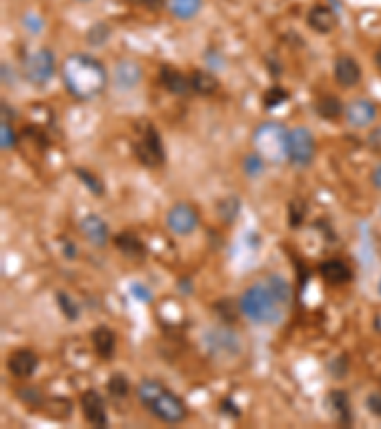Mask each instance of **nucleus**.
Returning <instances> with one entry per match:
<instances>
[{
    "label": "nucleus",
    "mask_w": 381,
    "mask_h": 429,
    "mask_svg": "<svg viewBox=\"0 0 381 429\" xmlns=\"http://www.w3.org/2000/svg\"><path fill=\"white\" fill-rule=\"evenodd\" d=\"M292 302V288L280 275H269L248 286L238 300L244 317L254 324H278Z\"/></svg>",
    "instance_id": "1"
},
{
    "label": "nucleus",
    "mask_w": 381,
    "mask_h": 429,
    "mask_svg": "<svg viewBox=\"0 0 381 429\" xmlns=\"http://www.w3.org/2000/svg\"><path fill=\"white\" fill-rule=\"evenodd\" d=\"M61 80L65 90L79 101H90L105 92L109 73L105 65L93 56L75 52L61 63Z\"/></svg>",
    "instance_id": "2"
},
{
    "label": "nucleus",
    "mask_w": 381,
    "mask_h": 429,
    "mask_svg": "<svg viewBox=\"0 0 381 429\" xmlns=\"http://www.w3.org/2000/svg\"><path fill=\"white\" fill-rule=\"evenodd\" d=\"M136 395H138L141 406L149 410L160 422L178 425L189 416V409L183 399L178 393L168 390L164 383H160L158 380H149V378L143 380L138 385Z\"/></svg>",
    "instance_id": "3"
},
{
    "label": "nucleus",
    "mask_w": 381,
    "mask_h": 429,
    "mask_svg": "<svg viewBox=\"0 0 381 429\" xmlns=\"http://www.w3.org/2000/svg\"><path fill=\"white\" fill-rule=\"evenodd\" d=\"M288 132L280 122H263L252 134L254 151L271 165H280L288 159Z\"/></svg>",
    "instance_id": "4"
},
{
    "label": "nucleus",
    "mask_w": 381,
    "mask_h": 429,
    "mask_svg": "<svg viewBox=\"0 0 381 429\" xmlns=\"http://www.w3.org/2000/svg\"><path fill=\"white\" fill-rule=\"evenodd\" d=\"M131 149L136 159L145 166V168H160L166 160L164 143L162 136L149 120H139L134 126V138H131Z\"/></svg>",
    "instance_id": "5"
},
{
    "label": "nucleus",
    "mask_w": 381,
    "mask_h": 429,
    "mask_svg": "<svg viewBox=\"0 0 381 429\" xmlns=\"http://www.w3.org/2000/svg\"><path fill=\"white\" fill-rule=\"evenodd\" d=\"M56 73V56L50 48H39L23 61V77L33 86H44Z\"/></svg>",
    "instance_id": "6"
},
{
    "label": "nucleus",
    "mask_w": 381,
    "mask_h": 429,
    "mask_svg": "<svg viewBox=\"0 0 381 429\" xmlns=\"http://www.w3.org/2000/svg\"><path fill=\"white\" fill-rule=\"evenodd\" d=\"M316 141L309 128L297 126L288 132V160L294 166H309L315 159Z\"/></svg>",
    "instance_id": "7"
},
{
    "label": "nucleus",
    "mask_w": 381,
    "mask_h": 429,
    "mask_svg": "<svg viewBox=\"0 0 381 429\" xmlns=\"http://www.w3.org/2000/svg\"><path fill=\"white\" fill-rule=\"evenodd\" d=\"M204 343L212 355L221 357V359H233V357L240 355V351H243V342L238 334L227 326H216V328L204 332Z\"/></svg>",
    "instance_id": "8"
},
{
    "label": "nucleus",
    "mask_w": 381,
    "mask_h": 429,
    "mask_svg": "<svg viewBox=\"0 0 381 429\" xmlns=\"http://www.w3.org/2000/svg\"><path fill=\"white\" fill-rule=\"evenodd\" d=\"M198 212L195 206L187 205V203H178L174 205L166 214V225L174 235L178 237H189L190 233H195L198 227Z\"/></svg>",
    "instance_id": "9"
},
{
    "label": "nucleus",
    "mask_w": 381,
    "mask_h": 429,
    "mask_svg": "<svg viewBox=\"0 0 381 429\" xmlns=\"http://www.w3.org/2000/svg\"><path fill=\"white\" fill-rule=\"evenodd\" d=\"M80 410L82 416L93 428H107L109 418H107L105 399L98 390H86L80 395Z\"/></svg>",
    "instance_id": "10"
},
{
    "label": "nucleus",
    "mask_w": 381,
    "mask_h": 429,
    "mask_svg": "<svg viewBox=\"0 0 381 429\" xmlns=\"http://www.w3.org/2000/svg\"><path fill=\"white\" fill-rule=\"evenodd\" d=\"M40 359L33 350L29 347H20V350H13L10 357L6 359L8 370L12 372L13 376L20 378V380H27L31 378L39 370Z\"/></svg>",
    "instance_id": "11"
},
{
    "label": "nucleus",
    "mask_w": 381,
    "mask_h": 429,
    "mask_svg": "<svg viewBox=\"0 0 381 429\" xmlns=\"http://www.w3.org/2000/svg\"><path fill=\"white\" fill-rule=\"evenodd\" d=\"M345 120L353 128H368L375 119H377V107L370 99L359 98L353 99L351 103L345 105Z\"/></svg>",
    "instance_id": "12"
},
{
    "label": "nucleus",
    "mask_w": 381,
    "mask_h": 429,
    "mask_svg": "<svg viewBox=\"0 0 381 429\" xmlns=\"http://www.w3.org/2000/svg\"><path fill=\"white\" fill-rule=\"evenodd\" d=\"M79 229L82 233V237L93 246V248H105L107 243H109V225L101 216L98 214H88L84 218L80 219Z\"/></svg>",
    "instance_id": "13"
},
{
    "label": "nucleus",
    "mask_w": 381,
    "mask_h": 429,
    "mask_svg": "<svg viewBox=\"0 0 381 429\" xmlns=\"http://www.w3.org/2000/svg\"><path fill=\"white\" fill-rule=\"evenodd\" d=\"M318 273L321 277L332 286H343L353 281V269L347 262H343L340 257H332L318 265Z\"/></svg>",
    "instance_id": "14"
},
{
    "label": "nucleus",
    "mask_w": 381,
    "mask_h": 429,
    "mask_svg": "<svg viewBox=\"0 0 381 429\" xmlns=\"http://www.w3.org/2000/svg\"><path fill=\"white\" fill-rule=\"evenodd\" d=\"M335 82L343 88H353L361 82L362 69L359 61L351 56H340L334 63Z\"/></svg>",
    "instance_id": "15"
},
{
    "label": "nucleus",
    "mask_w": 381,
    "mask_h": 429,
    "mask_svg": "<svg viewBox=\"0 0 381 429\" xmlns=\"http://www.w3.org/2000/svg\"><path fill=\"white\" fill-rule=\"evenodd\" d=\"M90 340H92L93 351H96V355L99 359L111 361L112 357H115V351H117V334L109 326H105V324L96 326L90 332Z\"/></svg>",
    "instance_id": "16"
},
{
    "label": "nucleus",
    "mask_w": 381,
    "mask_h": 429,
    "mask_svg": "<svg viewBox=\"0 0 381 429\" xmlns=\"http://www.w3.org/2000/svg\"><path fill=\"white\" fill-rule=\"evenodd\" d=\"M307 25L318 34H330L337 27V15L334 8L315 4L307 13Z\"/></svg>",
    "instance_id": "17"
},
{
    "label": "nucleus",
    "mask_w": 381,
    "mask_h": 429,
    "mask_svg": "<svg viewBox=\"0 0 381 429\" xmlns=\"http://www.w3.org/2000/svg\"><path fill=\"white\" fill-rule=\"evenodd\" d=\"M160 82L164 86L166 90L176 96H187L193 90L190 88V79L185 77L179 69L172 65H162L160 67Z\"/></svg>",
    "instance_id": "18"
},
{
    "label": "nucleus",
    "mask_w": 381,
    "mask_h": 429,
    "mask_svg": "<svg viewBox=\"0 0 381 429\" xmlns=\"http://www.w3.org/2000/svg\"><path fill=\"white\" fill-rule=\"evenodd\" d=\"M141 80V67L131 60H122L115 67V86L126 92L136 88Z\"/></svg>",
    "instance_id": "19"
},
{
    "label": "nucleus",
    "mask_w": 381,
    "mask_h": 429,
    "mask_svg": "<svg viewBox=\"0 0 381 429\" xmlns=\"http://www.w3.org/2000/svg\"><path fill=\"white\" fill-rule=\"evenodd\" d=\"M115 246L130 260H143L147 256V246L141 238L131 231H122L115 237Z\"/></svg>",
    "instance_id": "20"
},
{
    "label": "nucleus",
    "mask_w": 381,
    "mask_h": 429,
    "mask_svg": "<svg viewBox=\"0 0 381 429\" xmlns=\"http://www.w3.org/2000/svg\"><path fill=\"white\" fill-rule=\"evenodd\" d=\"M189 79L193 92L198 94V96H214L219 90L217 77L212 71H206V69H195Z\"/></svg>",
    "instance_id": "21"
},
{
    "label": "nucleus",
    "mask_w": 381,
    "mask_h": 429,
    "mask_svg": "<svg viewBox=\"0 0 381 429\" xmlns=\"http://www.w3.org/2000/svg\"><path fill=\"white\" fill-rule=\"evenodd\" d=\"M330 410L334 412V416L342 425H351L353 423V414H351V404H349V397L343 390H332L328 393Z\"/></svg>",
    "instance_id": "22"
},
{
    "label": "nucleus",
    "mask_w": 381,
    "mask_h": 429,
    "mask_svg": "<svg viewBox=\"0 0 381 429\" xmlns=\"http://www.w3.org/2000/svg\"><path fill=\"white\" fill-rule=\"evenodd\" d=\"M42 412L46 414L48 418H52V420H67V418H71L72 414V403L71 399H67V397H61V395H56V397H46V401H44V404H42Z\"/></svg>",
    "instance_id": "23"
},
{
    "label": "nucleus",
    "mask_w": 381,
    "mask_h": 429,
    "mask_svg": "<svg viewBox=\"0 0 381 429\" xmlns=\"http://www.w3.org/2000/svg\"><path fill=\"white\" fill-rule=\"evenodd\" d=\"M316 115L324 120H337L345 113V105L342 103V99L335 98L332 94L328 96H321L315 101Z\"/></svg>",
    "instance_id": "24"
},
{
    "label": "nucleus",
    "mask_w": 381,
    "mask_h": 429,
    "mask_svg": "<svg viewBox=\"0 0 381 429\" xmlns=\"http://www.w3.org/2000/svg\"><path fill=\"white\" fill-rule=\"evenodd\" d=\"M202 0H168V8H170L172 15L176 20L189 21L197 18L198 12L202 10Z\"/></svg>",
    "instance_id": "25"
},
{
    "label": "nucleus",
    "mask_w": 381,
    "mask_h": 429,
    "mask_svg": "<svg viewBox=\"0 0 381 429\" xmlns=\"http://www.w3.org/2000/svg\"><path fill=\"white\" fill-rule=\"evenodd\" d=\"M238 212H240V198L237 195L221 198L217 205V216L219 219H224L225 224H233L238 218Z\"/></svg>",
    "instance_id": "26"
},
{
    "label": "nucleus",
    "mask_w": 381,
    "mask_h": 429,
    "mask_svg": "<svg viewBox=\"0 0 381 429\" xmlns=\"http://www.w3.org/2000/svg\"><path fill=\"white\" fill-rule=\"evenodd\" d=\"M107 391L115 399H126L130 395V380L122 372H115L107 380Z\"/></svg>",
    "instance_id": "27"
},
{
    "label": "nucleus",
    "mask_w": 381,
    "mask_h": 429,
    "mask_svg": "<svg viewBox=\"0 0 381 429\" xmlns=\"http://www.w3.org/2000/svg\"><path fill=\"white\" fill-rule=\"evenodd\" d=\"M56 302H58V305H60L61 313L65 315L67 321H71V323L79 321L80 307L77 305V302H75L69 294H67V292L58 290V294H56Z\"/></svg>",
    "instance_id": "28"
},
{
    "label": "nucleus",
    "mask_w": 381,
    "mask_h": 429,
    "mask_svg": "<svg viewBox=\"0 0 381 429\" xmlns=\"http://www.w3.org/2000/svg\"><path fill=\"white\" fill-rule=\"evenodd\" d=\"M15 395L20 397L21 403H25L29 409H34V410L42 409V404L46 401L44 393L40 390H37V388H20V390L15 391Z\"/></svg>",
    "instance_id": "29"
},
{
    "label": "nucleus",
    "mask_w": 381,
    "mask_h": 429,
    "mask_svg": "<svg viewBox=\"0 0 381 429\" xmlns=\"http://www.w3.org/2000/svg\"><path fill=\"white\" fill-rule=\"evenodd\" d=\"M288 98H290L288 92L284 90L283 86H271L269 90L263 94V107H265L267 111H273L276 107H280L283 103H286Z\"/></svg>",
    "instance_id": "30"
},
{
    "label": "nucleus",
    "mask_w": 381,
    "mask_h": 429,
    "mask_svg": "<svg viewBox=\"0 0 381 429\" xmlns=\"http://www.w3.org/2000/svg\"><path fill=\"white\" fill-rule=\"evenodd\" d=\"M265 159L263 157H259L256 151L250 153V155H246L243 160V168H244V174L248 176V178H259L263 172H265Z\"/></svg>",
    "instance_id": "31"
},
{
    "label": "nucleus",
    "mask_w": 381,
    "mask_h": 429,
    "mask_svg": "<svg viewBox=\"0 0 381 429\" xmlns=\"http://www.w3.org/2000/svg\"><path fill=\"white\" fill-rule=\"evenodd\" d=\"M307 216V205L302 198H294L288 206V224L292 229H297Z\"/></svg>",
    "instance_id": "32"
},
{
    "label": "nucleus",
    "mask_w": 381,
    "mask_h": 429,
    "mask_svg": "<svg viewBox=\"0 0 381 429\" xmlns=\"http://www.w3.org/2000/svg\"><path fill=\"white\" fill-rule=\"evenodd\" d=\"M75 174L79 176L80 181H82L93 195H101V193H103V184H101V179H99L96 174L86 170V168H75Z\"/></svg>",
    "instance_id": "33"
},
{
    "label": "nucleus",
    "mask_w": 381,
    "mask_h": 429,
    "mask_svg": "<svg viewBox=\"0 0 381 429\" xmlns=\"http://www.w3.org/2000/svg\"><path fill=\"white\" fill-rule=\"evenodd\" d=\"M109 34H111L109 25H105V23H96V25L90 27V31H88V42L93 44V46H101V44L109 39Z\"/></svg>",
    "instance_id": "34"
},
{
    "label": "nucleus",
    "mask_w": 381,
    "mask_h": 429,
    "mask_svg": "<svg viewBox=\"0 0 381 429\" xmlns=\"http://www.w3.org/2000/svg\"><path fill=\"white\" fill-rule=\"evenodd\" d=\"M0 141H2V149L8 151V149H13L15 143H18V136L13 132L10 120L2 119V124H0Z\"/></svg>",
    "instance_id": "35"
},
{
    "label": "nucleus",
    "mask_w": 381,
    "mask_h": 429,
    "mask_svg": "<svg viewBox=\"0 0 381 429\" xmlns=\"http://www.w3.org/2000/svg\"><path fill=\"white\" fill-rule=\"evenodd\" d=\"M347 370H349L347 357H343V355L335 357L334 361L328 364V372L334 378H343L345 374H347Z\"/></svg>",
    "instance_id": "36"
},
{
    "label": "nucleus",
    "mask_w": 381,
    "mask_h": 429,
    "mask_svg": "<svg viewBox=\"0 0 381 429\" xmlns=\"http://www.w3.org/2000/svg\"><path fill=\"white\" fill-rule=\"evenodd\" d=\"M219 412L221 414H225V416H231V418H240V409H238V404L231 399V397H225L224 401L219 403Z\"/></svg>",
    "instance_id": "37"
},
{
    "label": "nucleus",
    "mask_w": 381,
    "mask_h": 429,
    "mask_svg": "<svg viewBox=\"0 0 381 429\" xmlns=\"http://www.w3.org/2000/svg\"><path fill=\"white\" fill-rule=\"evenodd\" d=\"M130 294L134 297H138L139 302H145V304H149V302L153 300V294L149 292V288H147V286H143V284H139V283L131 284Z\"/></svg>",
    "instance_id": "38"
},
{
    "label": "nucleus",
    "mask_w": 381,
    "mask_h": 429,
    "mask_svg": "<svg viewBox=\"0 0 381 429\" xmlns=\"http://www.w3.org/2000/svg\"><path fill=\"white\" fill-rule=\"evenodd\" d=\"M23 25L27 27L29 33L39 34L40 29H42V20H40L39 15H34V13H27L25 18H23Z\"/></svg>",
    "instance_id": "39"
},
{
    "label": "nucleus",
    "mask_w": 381,
    "mask_h": 429,
    "mask_svg": "<svg viewBox=\"0 0 381 429\" xmlns=\"http://www.w3.org/2000/svg\"><path fill=\"white\" fill-rule=\"evenodd\" d=\"M366 406H368V410L374 416L381 418V393H372V395H368Z\"/></svg>",
    "instance_id": "40"
},
{
    "label": "nucleus",
    "mask_w": 381,
    "mask_h": 429,
    "mask_svg": "<svg viewBox=\"0 0 381 429\" xmlns=\"http://www.w3.org/2000/svg\"><path fill=\"white\" fill-rule=\"evenodd\" d=\"M204 58H206V61H208V65L210 67H214V69H221V67H224V63H219V58H221V56H219V53H217V50H208V52L204 53Z\"/></svg>",
    "instance_id": "41"
},
{
    "label": "nucleus",
    "mask_w": 381,
    "mask_h": 429,
    "mask_svg": "<svg viewBox=\"0 0 381 429\" xmlns=\"http://www.w3.org/2000/svg\"><path fill=\"white\" fill-rule=\"evenodd\" d=\"M63 256H65L67 260H72V257L77 256L75 243H71V241H63Z\"/></svg>",
    "instance_id": "42"
},
{
    "label": "nucleus",
    "mask_w": 381,
    "mask_h": 429,
    "mask_svg": "<svg viewBox=\"0 0 381 429\" xmlns=\"http://www.w3.org/2000/svg\"><path fill=\"white\" fill-rule=\"evenodd\" d=\"M372 184H374L375 189H381V165L377 166L372 174Z\"/></svg>",
    "instance_id": "43"
},
{
    "label": "nucleus",
    "mask_w": 381,
    "mask_h": 429,
    "mask_svg": "<svg viewBox=\"0 0 381 429\" xmlns=\"http://www.w3.org/2000/svg\"><path fill=\"white\" fill-rule=\"evenodd\" d=\"M374 61H375V67L380 69V73H381V44H380V46H377V50H375Z\"/></svg>",
    "instance_id": "44"
},
{
    "label": "nucleus",
    "mask_w": 381,
    "mask_h": 429,
    "mask_svg": "<svg viewBox=\"0 0 381 429\" xmlns=\"http://www.w3.org/2000/svg\"><path fill=\"white\" fill-rule=\"evenodd\" d=\"M79 2H90V0H79Z\"/></svg>",
    "instance_id": "45"
},
{
    "label": "nucleus",
    "mask_w": 381,
    "mask_h": 429,
    "mask_svg": "<svg viewBox=\"0 0 381 429\" xmlns=\"http://www.w3.org/2000/svg\"><path fill=\"white\" fill-rule=\"evenodd\" d=\"M380 292H381V283H380Z\"/></svg>",
    "instance_id": "46"
}]
</instances>
